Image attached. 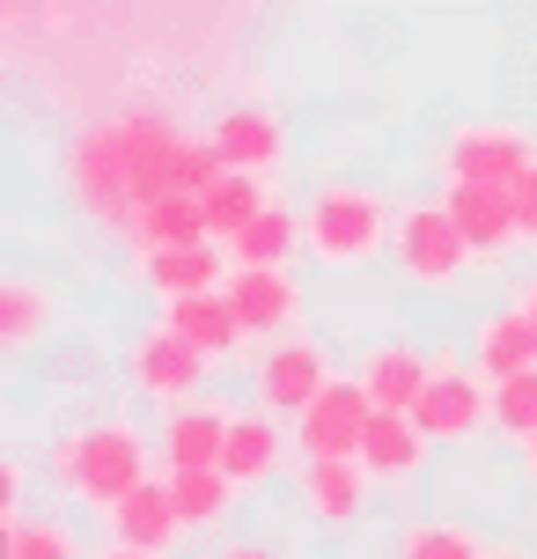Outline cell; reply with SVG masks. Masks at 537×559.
Masks as SVG:
<instances>
[{
	"instance_id": "obj_23",
	"label": "cell",
	"mask_w": 537,
	"mask_h": 559,
	"mask_svg": "<svg viewBox=\"0 0 537 559\" xmlns=\"http://www.w3.org/2000/svg\"><path fill=\"white\" fill-rule=\"evenodd\" d=\"M199 199H206V236H214V243H236V236H243V228H251L281 192H273V177H258V169H228V163H222V177H214Z\"/></svg>"
},
{
	"instance_id": "obj_3",
	"label": "cell",
	"mask_w": 537,
	"mask_h": 559,
	"mask_svg": "<svg viewBox=\"0 0 537 559\" xmlns=\"http://www.w3.org/2000/svg\"><path fill=\"white\" fill-rule=\"evenodd\" d=\"M163 456H155V435L133 427L126 413H88V419H67L52 435V478L59 493H74V501L96 515V508H111L126 486H141Z\"/></svg>"
},
{
	"instance_id": "obj_10",
	"label": "cell",
	"mask_w": 537,
	"mask_h": 559,
	"mask_svg": "<svg viewBox=\"0 0 537 559\" xmlns=\"http://www.w3.org/2000/svg\"><path fill=\"white\" fill-rule=\"evenodd\" d=\"M383 478L368 472L361 456H302L295 464V508L310 515L317 531H354L368 508H375Z\"/></svg>"
},
{
	"instance_id": "obj_32",
	"label": "cell",
	"mask_w": 537,
	"mask_h": 559,
	"mask_svg": "<svg viewBox=\"0 0 537 559\" xmlns=\"http://www.w3.org/2000/svg\"><path fill=\"white\" fill-rule=\"evenodd\" d=\"M509 192H515V228H523V243L537 251V163H530V169H515Z\"/></svg>"
},
{
	"instance_id": "obj_28",
	"label": "cell",
	"mask_w": 537,
	"mask_h": 559,
	"mask_svg": "<svg viewBox=\"0 0 537 559\" xmlns=\"http://www.w3.org/2000/svg\"><path fill=\"white\" fill-rule=\"evenodd\" d=\"M0 559H96V552H82V531L59 515H15V523H0Z\"/></svg>"
},
{
	"instance_id": "obj_20",
	"label": "cell",
	"mask_w": 537,
	"mask_h": 559,
	"mask_svg": "<svg viewBox=\"0 0 537 559\" xmlns=\"http://www.w3.org/2000/svg\"><path fill=\"white\" fill-rule=\"evenodd\" d=\"M59 317H67V295H59L52 280H37V273L0 280V346L8 354H29L37 338H52Z\"/></svg>"
},
{
	"instance_id": "obj_26",
	"label": "cell",
	"mask_w": 537,
	"mask_h": 559,
	"mask_svg": "<svg viewBox=\"0 0 537 559\" xmlns=\"http://www.w3.org/2000/svg\"><path fill=\"white\" fill-rule=\"evenodd\" d=\"M391 559H493V545L472 523H456V515H420V523L397 531Z\"/></svg>"
},
{
	"instance_id": "obj_7",
	"label": "cell",
	"mask_w": 537,
	"mask_h": 559,
	"mask_svg": "<svg viewBox=\"0 0 537 559\" xmlns=\"http://www.w3.org/2000/svg\"><path fill=\"white\" fill-rule=\"evenodd\" d=\"M530 163L537 140L515 118H464L442 133V185H515V169Z\"/></svg>"
},
{
	"instance_id": "obj_30",
	"label": "cell",
	"mask_w": 537,
	"mask_h": 559,
	"mask_svg": "<svg viewBox=\"0 0 537 559\" xmlns=\"http://www.w3.org/2000/svg\"><path fill=\"white\" fill-rule=\"evenodd\" d=\"M493 435H509V442H530L537 435V368L493 383Z\"/></svg>"
},
{
	"instance_id": "obj_12",
	"label": "cell",
	"mask_w": 537,
	"mask_h": 559,
	"mask_svg": "<svg viewBox=\"0 0 537 559\" xmlns=\"http://www.w3.org/2000/svg\"><path fill=\"white\" fill-rule=\"evenodd\" d=\"M222 295L236 302V317H243V332L258 346L281 338V332H302V317H310V287L287 273V265H228Z\"/></svg>"
},
{
	"instance_id": "obj_8",
	"label": "cell",
	"mask_w": 537,
	"mask_h": 559,
	"mask_svg": "<svg viewBox=\"0 0 537 559\" xmlns=\"http://www.w3.org/2000/svg\"><path fill=\"white\" fill-rule=\"evenodd\" d=\"M206 368H214V354H199L192 338L177 332V324H163V317H155L147 332H133V346H126V383H133V397H147L155 413L206 391Z\"/></svg>"
},
{
	"instance_id": "obj_1",
	"label": "cell",
	"mask_w": 537,
	"mask_h": 559,
	"mask_svg": "<svg viewBox=\"0 0 537 559\" xmlns=\"http://www.w3.org/2000/svg\"><path fill=\"white\" fill-rule=\"evenodd\" d=\"M273 0H0V67L52 111H192L222 96Z\"/></svg>"
},
{
	"instance_id": "obj_29",
	"label": "cell",
	"mask_w": 537,
	"mask_h": 559,
	"mask_svg": "<svg viewBox=\"0 0 537 559\" xmlns=\"http://www.w3.org/2000/svg\"><path fill=\"white\" fill-rule=\"evenodd\" d=\"M295 251H302V214H295V206H281V199H273V206H265V214H258V222L228 243V258H236V265H287Z\"/></svg>"
},
{
	"instance_id": "obj_9",
	"label": "cell",
	"mask_w": 537,
	"mask_h": 559,
	"mask_svg": "<svg viewBox=\"0 0 537 559\" xmlns=\"http://www.w3.org/2000/svg\"><path fill=\"white\" fill-rule=\"evenodd\" d=\"M332 376H339V361H332V346L317 332H281L251 354V397L273 405V413H287V419L302 413Z\"/></svg>"
},
{
	"instance_id": "obj_2",
	"label": "cell",
	"mask_w": 537,
	"mask_h": 559,
	"mask_svg": "<svg viewBox=\"0 0 537 559\" xmlns=\"http://www.w3.org/2000/svg\"><path fill=\"white\" fill-rule=\"evenodd\" d=\"M59 177H67V206L82 222H96L104 236H133L147 199L206 192L222 177V155H214L206 126H192L170 104H104L67 126Z\"/></svg>"
},
{
	"instance_id": "obj_21",
	"label": "cell",
	"mask_w": 537,
	"mask_h": 559,
	"mask_svg": "<svg viewBox=\"0 0 537 559\" xmlns=\"http://www.w3.org/2000/svg\"><path fill=\"white\" fill-rule=\"evenodd\" d=\"M163 324H177V332L192 338L199 354H214V361H228L236 346H251V332H243V317H236V302H228L222 287H199V295H170V302L155 309Z\"/></svg>"
},
{
	"instance_id": "obj_15",
	"label": "cell",
	"mask_w": 537,
	"mask_h": 559,
	"mask_svg": "<svg viewBox=\"0 0 537 559\" xmlns=\"http://www.w3.org/2000/svg\"><path fill=\"white\" fill-rule=\"evenodd\" d=\"M442 206H450L456 228H464L472 265H509V251L523 243V228H515V192H509V185H442Z\"/></svg>"
},
{
	"instance_id": "obj_18",
	"label": "cell",
	"mask_w": 537,
	"mask_h": 559,
	"mask_svg": "<svg viewBox=\"0 0 537 559\" xmlns=\"http://www.w3.org/2000/svg\"><path fill=\"white\" fill-rule=\"evenodd\" d=\"M354 376L368 383V397H375L383 413H413L420 391H427V376H434V354L413 346V338H375V346H361Z\"/></svg>"
},
{
	"instance_id": "obj_13",
	"label": "cell",
	"mask_w": 537,
	"mask_h": 559,
	"mask_svg": "<svg viewBox=\"0 0 537 559\" xmlns=\"http://www.w3.org/2000/svg\"><path fill=\"white\" fill-rule=\"evenodd\" d=\"M368 419H375L368 383L361 376H332V383L295 413V449H302V456H361Z\"/></svg>"
},
{
	"instance_id": "obj_34",
	"label": "cell",
	"mask_w": 537,
	"mask_h": 559,
	"mask_svg": "<svg viewBox=\"0 0 537 559\" xmlns=\"http://www.w3.org/2000/svg\"><path fill=\"white\" fill-rule=\"evenodd\" d=\"M509 302L523 309V317H537V273H530V280H515V287H509Z\"/></svg>"
},
{
	"instance_id": "obj_5",
	"label": "cell",
	"mask_w": 537,
	"mask_h": 559,
	"mask_svg": "<svg viewBox=\"0 0 537 559\" xmlns=\"http://www.w3.org/2000/svg\"><path fill=\"white\" fill-rule=\"evenodd\" d=\"M391 265L405 287H420V295H450L464 265H472V243H464V228L442 199H413V206H397V236H391Z\"/></svg>"
},
{
	"instance_id": "obj_33",
	"label": "cell",
	"mask_w": 537,
	"mask_h": 559,
	"mask_svg": "<svg viewBox=\"0 0 537 559\" xmlns=\"http://www.w3.org/2000/svg\"><path fill=\"white\" fill-rule=\"evenodd\" d=\"M206 559H281L273 545H258V537H228V545H214Z\"/></svg>"
},
{
	"instance_id": "obj_19",
	"label": "cell",
	"mask_w": 537,
	"mask_h": 559,
	"mask_svg": "<svg viewBox=\"0 0 537 559\" xmlns=\"http://www.w3.org/2000/svg\"><path fill=\"white\" fill-rule=\"evenodd\" d=\"M141 258V280L155 287V302H170V295H199V287H222L228 280V243L214 236H192V243H163V251H133Z\"/></svg>"
},
{
	"instance_id": "obj_17",
	"label": "cell",
	"mask_w": 537,
	"mask_h": 559,
	"mask_svg": "<svg viewBox=\"0 0 537 559\" xmlns=\"http://www.w3.org/2000/svg\"><path fill=\"white\" fill-rule=\"evenodd\" d=\"M287 413H273V405H243V413L228 419V449H222V472L243 486V493H265L273 478H281L287 464Z\"/></svg>"
},
{
	"instance_id": "obj_11",
	"label": "cell",
	"mask_w": 537,
	"mask_h": 559,
	"mask_svg": "<svg viewBox=\"0 0 537 559\" xmlns=\"http://www.w3.org/2000/svg\"><path fill=\"white\" fill-rule=\"evenodd\" d=\"M206 140L228 169H258V177H281L287 163V118L258 96H222L206 111Z\"/></svg>"
},
{
	"instance_id": "obj_25",
	"label": "cell",
	"mask_w": 537,
	"mask_h": 559,
	"mask_svg": "<svg viewBox=\"0 0 537 559\" xmlns=\"http://www.w3.org/2000/svg\"><path fill=\"white\" fill-rule=\"evenodd\" d=\"M170 493H177V515H184V531H222L236 501H251L222 464H199V472H170Z\"/></svg>"
},
{
	"instance_id": "obj_6",
	"label": "cell",
	"mask_w": 537,
	"mask_h": 559,
	"mask_svg": "<svg viewBox=\"0 0 537 559\" xmlns=\"http://www.w3.org/2000/svg\"><path fill=\"white\" fill-rule=\"evenodd\" d=\"M413 419H420L434 442H479L486 427H493V376H479V361H464V354H434V376H427L420 405H413Z\"/></svg>"
},
{
	"instance_id": "obj_14",
	"label": "cell",
	"mask_w": 537,
	"mask_h": 559,
	"mask_svg": "<svg viewBox=\"0 0 537 559\" xmlns=\"http://www.w3.org/2000/svg\"><path fill=\"white\" fill-rule=\"evenodd\" d=\"M228 419H236V405H214L206 391L184 397V405H163V419H155V456H163V472H199V464H222Z\"/></svg>"
},
{
	"instance_id": "obj_16",
	"label": "cell",
	"mask_w": 537,
	"mask_h": 559,
	"mask_svg": "<svg viewBox=\"0 0 537 559\" xmlns=\"http://www.w3.org/2000/svg\"><path fill=\"white\" fill-rule=\"evenodd\" d=\"M96 523H104V537H118V545H147V552H170L177 537H184V515H177L170 472H163V478L147 472L141 486H126L111 508H96Z\"/></svg>"
},
{
	"instance_id": "obj_24",
	"label": "cell",
	"mask_w": 537,
	"mask_h": 559,
	"mask_svg": "<svg viewBox=\"0 0 537 559\" xmlns=\"http://www.w3.org/2000/svg\"><path fill=\"white\" fill-rule=\"evenodd\" d=\"M472 361H479V376H523V368H537V317H523L515 302H501L493 317H479V332H472Z\"/></svg>"
},
{
	"instance_id": "obj_36",
	"label": "cell",
	"mask_w": 537,
	"mask_h": 559,
	"mask_svg": "<svg viewBox=\"0 0 537 559\" xmlns=\"http://www.w3.org/2000/svg\"><path fill=\"white\" fill-rule=\"evenodd\" d=\"M493 559H530V552H493Z\"/></svg>"
},
{
	"instance_id": "obj_35",
	"label": "cell",
	"mask_w": 537,
	"mask_h": 559,
	"mask_svg": "<svg viewBox=\"0 0 537 559\" xmlns=\"http://www.w3.org/2000/svg\"><path fill=\"white\" fill-rule=\"evenodd\" d=\"M96 559H163V552H147V545H118V537H111V545H104Z\"/></svg>"
},
{
	"instance_id": "obj_4",
	"label": "cell",
	"mask_w": 537,
	"mask_h": 559,
	"mask_svg": "<svg viewBox=\"0 0 537 559\" xmlns=\"http://www.w3.org/2000/svg\"><path fill=\"white\" fill-rule=\"evenodd\" d=\"M397 236V206L361 177H324L310 199H302V251L332 273H361L391 251Z\"/></svg>"
},
{
	"instance_id": "obj_27",
	"label": "cell",
	"mask_w": 537,
	"mask_h": 559,
	"mask_svg": "<svg viewBox=\"0 0 537 559\" xmlns=\"http://www.w3.org/2000/svg\"><path fill=\"white\" fill-rule=\"evenodd\" d=\"M192 236H206V199L199 192H163L147 199V214L133 222V251H163V243H192Z\"/></svg>"
},
{
	"instance_id": "obj_31",
	"label": "cell",
	"mask_w": 537,
	"mask_h": 559,
	"mask_svg": "<svg viewBox=\"0 0 537 559\" xmlns=\"http://www.w3.org/2000/svg\"><path fill=\"white\" fill-rule=\"evenodd\" d=\"M29 464L23 456H8V464H0V523H15V515H29Z\"/></svg>"
},
{
	"instance_id": "obj_22",
	"label": "cell",
	"mask_w": 537,
	"mask_h": 559,
	"mask_svg": "<svg viewBox=\"0 0 537 559\" xmlns=\"http://www.w3.org/2000/svg\"><path fill=\"white\" fill-rule=\"evenodd\" d=\"M427 449H434V435H427L413 413H383V405H375V419H368V435H361V464L383 478V486L420 478L427 472Z\"/></svg>"
}]
</instances>
